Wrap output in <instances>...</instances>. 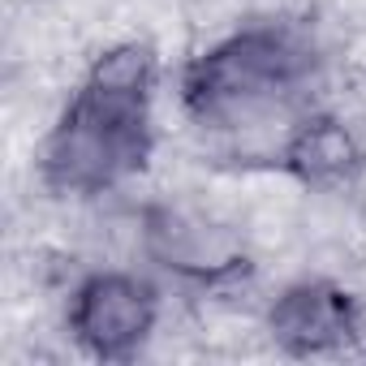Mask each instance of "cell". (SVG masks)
Returning a JSON list of instances; mask_svg holds the SVG:
<instances>
[{"label":"cell","instance_id":"6da1fadb","mask_svg":"<svg viewBox=\"0 0 366 366\" xmlns=\"http://www.w3.org/2000/svg\"><path fill=\"white\" fill-rule=\"evenodd\" d=\"M164 315V293L138 267H91L65 302V332L82 357H142Z\"/></svg>","mask_w":366,"mask_h":366},{"label":"cell","instance_id":"7a4b0ae2","mask_svg":"<svg viewBox=\"0 0 366 366\" xmlns=\"http://www.w3.org/2000/svg\"><path fill=\"white\" fill-rule=\"evenodd\" d=\"M285 164L306 186H357L366 177V138L340 112H315L302 121Z\"/></svg>","mask_w":366,"mask_h":366}]
</instances>
